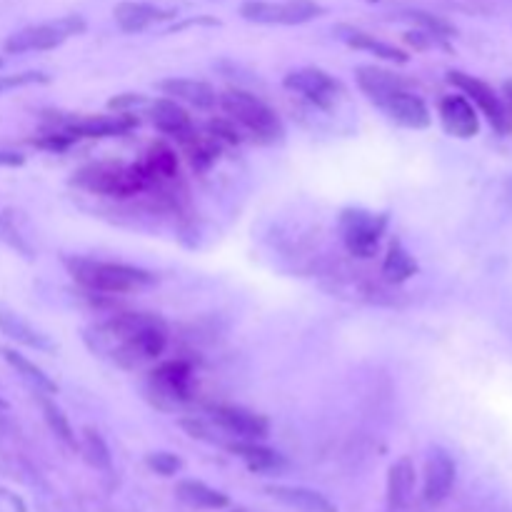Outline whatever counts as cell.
<instances>
[{
  "label": "cell",
  "instance_id": "1",
  "mask_svg": "<svg viewBox=\"0 0 512 512\" xmlns=\"http://www.w3.org/2000/svg\"><path fill=\"white\" fill-rule=\"evenodd\" d=\"M85 340L120 368H138L163 355L168 328L153 313H118L98 328L88 330Z\"/></svg>",
  "mask_w": 512,
  "mask_h": 512
},
{
  "label": "cell",
  "instance_id": "2",
  "mask_svg": "<svg viewBox=\"0 0 512 512\" xmlns=\"http://www.w3.org/2000/svg\"><path fill=\"white\" fill-rule=\"evenodd\" d=\"M65 265H68L75 283H80L85 290H90V293L120 295L133 293V290L155 283L153 273H148V270L143 268H133V265L100 263V260L88 258L65 260Z\"/></svg>",
  "mask_w": 512,
  "mask_h": 512
},
{
  "label": "cell",
  "instance_id": "3",
  "mask_svg": "<svg viewBox=\"0 0 512 512\" xmlns=\"http://www.w3.org/2000/svg\"><path fill=\"white\" fill-rule=\"evenodd\" d=\"M218 103L223 105L228 118L233 123L243 125L258 143H278V140H283L285 128L278 115H275V110L260 98H255L253 93H248V90H225L223 95H218Z\"/></svg>",
  "mask_w": 512,
  "mask_h": 512
},
{
  "label": "cell",
  "instance_id": "4",
  "mask_svg": "<svg viewBox=\"0 0 512 512\" xmlns=\"http://www.w3.org/2000/svg\"><path fill=\"white\" fill-rule=\"evenodd\" d=\"M75 183L80 188L90 190L95 195L105 198H133L148 188V178L143 175L140 165H123V163H95L80 170L75 175Z\"/></svg>",
  "mask_w": 512,
  "mask_h": 512
},
{
  "label": "cell",
  "instance_id": "5",
  "mask_svg": "<svg viewBox=\"0 0 512 512\" xmlns=\"http://www.w3.org/2000/svg\"><path fill=\"white\" fill-rule=\"evenodd\" d=\"M388 213H370L363 208H348L340 213V235L355 258H373L378 253V245L388 228Z\"/></svg>",
  "mask_w": 512,
  "mask_h": 512
},
{
  "label": "cell",
  "instance_id": "6",
  "mask_svg": "<svg viewBox=\"0 0 512 512\" xmlns=\"http://www.w3.org/2000/svg\"><path fill=\"white\" fill-rule=\"evenodd\" d=\"M85 30V20L80 15L50 20V23L28 25L5 40V53H30V50H53L65 40L80 35Z\"/></svg>",
  "mask_w": 512,
  "mask_h": 512
},
{
  "label": "cell",
  "instance_id": "7",
  "mask_svg": "<svg viewBox=\"0 0 512 512\" xmlns=\"http://www.w3.org/2000/svg\"><path fill=\"white\" fill-rule=\"evenodd\" d=\"M448 83L455 85V88H458L460 93H463L465 98H468L470 103H473L475 108L488 118V123L493 125L495 133L500 135L510 133L512 115L508 105H505V100L500 98V95L495 93L485 80L475 78V75H468V73H460V70H453V73H448Z\"/></svg>",
  "mask_w": 512,
  "mask_h": 512
},
{
  "label": "cell",
  "instance_id": "8",
  "mask_svg": "<svg viewBox=\"0 0 512 512\" xmlns=\"http://www.w3.org/2000/svg\"><path fill=\"white\" fill-rule=\"evenodd\" d=\"M325 13L323 5L313 0H283V3H270V0H250L240 8V15L250 23L260 25H303L308 20L320 18Z\"/></svg>",
  "mask_w": 512,
  "mask_h": 512
},
{
  "label": "cell",
  "instance_id": "9",
  "mask_svg": "<svg viewBox=\"0 0 512 512\" xmlns=\"http://www.w3.org/2000/svg\"><path fill=\"white\" fill-rule=\"evenodd\" d=\"M283 85L293 93L303 95L305 100H310L318 108L330 110L338 98L343 95V85L340 80H335L333 75L325 73L323 68H298L290 70L283 78Z\"/></svg>",
  "mask_w": 512,
  "mask_h": 512
},
{
  "label": "cell",
  "instance_id": "10",
  "mask_svg": "<svg viewBox=\"0 0 512 512\" xmlns=\"http://www.w3.org/2000/svg\"><path fill=\"white\" fill-rule=\"evenodd\" d=\"M455 478H458V468L455 460L450 458L448 450L433 448L425 458L423 470V498L425 503L440 505L450 493H453Z\"/></svg>",
  "mask_w": 512,
  "mask_h": 512
},
{
  "label": "cell",
  "instance_id": "11",
  "mask_svg": "<svg viewBox=\"0 0 512 512\" xmlns=\"http://www.w3.org/2000/svg\"><path fill=\"white\" fill-rule=\"evenodd\" d=\"M210 415L225 433L235 435L238 440H265L270 433V423L265 415L245 410L240 405H213Z\"/></svg>",
  "mask_w": 512,
  "mask_h": 512
},
{
  "label": "cell",
  "instance_id": "12",
  "mask_svg": "<svg viewBox=\"0 0 512 512\" xmlns=\"http://www.w3.org/2000/svg\"><path fill=\"white\" fill-rule=\"evenodd\" d=\"M138 125V118L130 113H113V115H78L70 118L63 125V133L78 138H113V135H123Z\"/></svg>",
  "mask_w": 512,
  "mask_h": 512
},
{
  "label": "cell",
  "instance_id": "13",
  "mask_svg": "<svg viewBox=\"0 0 512 512\" xmlns=\"http://www.w3.org/2000/svg\"><path fill=\"white\" fill-rule=\"evenodd\" d=\"M438 113H440V123H443V128L448 130L453 138L470 140L480 133L478 108H475L463 93L445 95L438 105Z\"/></svg>",
  "mask_w": 512,
  "mask_h": 512
},
{
  "label": "cell",
  "instance_id": "14",
  "mask_svg": "<svg viewBox=\"0 0 512 512\" xmlns=\"http://www.w3.org/2000/svg\"><path fill=\"white\" fill-rule=\"evenodd\" d=\"M380 108L388 113L390 120L400 123L403 128L423 130V128H430V123H433V115H430L425 100L420 98V95L410 93L408 88L395 90L393 95H388V98L380 103Z\"/></svg>",
  "mask_w": 512,
  "mask_h": 512
},
{
  "label": "cell",
  "instance_id": "15",
  "mask_svg": "<svg viewBox=\"0 0 512 512\" xmlns=\"http://www.w3.org/2000/svg\"><path fill=\"white\" fill-rule=\"evenodd\" d=\"M150 383L158 390L163 398L175 400V403H185L193 393V370L185 360H170V363L158 365L150 373Z\"/></svg>",
  "mask_w": 512,
  "mask_h": 512
},
{
  "label": "cell",
  "instance_id": "16",
  "mask_svg": "<svg viewBox=\"0 0 512 512\" xmlns=\"http://www.w3.org/2000/svg\"><path fill=\"white\" fill-rule=\"evenodd\" d=\"M160 93H165L168 98L178 100V103H188L198 110H210L218 103V95L210 83L203 80H190V78H168L158 83Z\"/></svg>",
  "mask_w": 512,
  "mask_h": 512
},
{
  "label": "cell",
  "instance_id": "17",
  "mask_svg": "<svg viewBox=\"0 0 512 512\" xmlns=\"http://www.w3.org/2000/svg\"><path fill=\"white\" fill-rule=\"evenodd\" d=\"M150 123L165 135H173L175 140H183L185 135L193 133V120H190L188 110L173 98H160L150 105Z\"/></svg>",
  "mask_w": 512,
  "mask_h": 512
},
{
  "label": "cell",
  "instance_id": "18",
  "mask_svg": "<svg viewBox=\"0 0 512 512\" xmlns=\"http://www.w3.org/2000/svg\"><path fill=\"white\" fill-rule=\"evenodd\" d=\"M113 15H115V23L120 25L123 33H140V30L150 28L153 23L170 20L175 13L173 10H165L153 3H133V0H125V3L115 5Z\"/></svg>",
  "mask_w": 512,
  "mask_h": 512
},
{
  "label": "cell",
  "instance_id": "19",
  "mask_svg": "<svg viewBox=\"0 0 512 512\" xmlns=\"http://www.w3.org/2000/svg\"><path fill=\"white\" fill-rule=\"evenodd\" d=\"M355 78H358L360 90H363L375 105L383 103V100L388 98V95H393L395 90L408 88V80L390 73V70L378 68V65H360V68L355 70Z\"/></svg>",
  "mask_w": 512,
  "mask_h": 512
},
{
  "label": "cell",
  "instance_id": "20",
  "mask_svg": "<svg viewBox=\"0 0 512 512\" xmlns=\"http://www.w3.org/2000/svg\"><path fill=\"white\" fill-rule=\"evenodd\" d=\"M270 498H275L278 503L288 505V508L300 510V512H338L333 503L325 498L323 493L310 488H293V485H273L268 488Z\"/></svg>",
  "mask_w": 512,
  "mask_h": 512
},
{
  "label": "cell",
  "instance_id": "21",
  "mask_svg": "<svg viewBox=\"0 0 512 512\" xmlns=\"http://www.w3.org/2000/svg\"><path fill=\"white\" fill-rule=\"evenodd\" d=\"M225 448L233 455H238L255 473H275V470L285 468L283 455L260 445V440H235V443H228Z\"/></svg>",
  "mask_w": 512,
  "mask_h": 512
},
{
  "label": "cell",
  "instance_id": "22",
  "mask_svg": "<svg viewBox=\"0 0 512 512\" xmlns=\"http://www.w3.org/2000/svg\"><path fill=\"white\" fill-rule=\"evenodd\" d=\"M140 170L148 178V183H163V180H173L178 175V155L170 145L165 143H153L145 153V158L140 160Z\"/></svg>",
  "mask_w": 512,
  "mask_h": 512
},
{
  "label": "cell",
  "instance_id": "23",
  "mask_svg": "<svg viewBox=\"0 0 512 512\" xmlns=\"http://www.w3.org/2000/svg\"><path fill=\"white\" fill-rule=\"evenodd\" d=\"M175 495H178V500H183L185 505L200 510H223L230 505L228 495L210 488V485L200 483V480H180V483L175 485Z\"/></svg>",
  "mask_w": 512,
  "mask_h": 512
},
{
  "label": "cell",
  "instance_id": "24",
  "mask_svg": "<svg viewBox=\"0 0 512 512\" xmlns=\"http://www.w3.org/2000/svg\"><path fill=\"white\" fill-rule=\"evenodd\" d=\"M415 490V468L410 458H400L388 473V503L390 508L400 510L410 503Z\"/></svg>",
  "mask_w": 512,
  "mask_h": 512
},
{
  "label": "cell",
  "instance_id": "25",
  "mask_svg": "<svg viewBox=\"0 0 512 512\" xmlns=\"http://www.w3.org/2000/svg\"><path fill=\"white\" fill-rule=\"evenodd\" d=\"M338 33H340V38H343L345 43L355 50H368V53L378 55V58H383V60H390V63H408L410 60V55L405 53V50L383 43V40H375L373 35L363 33V30L340 28Z\"/></svg>",
  "mask_w": 512,
  "mask_h": 512
},
{
  "label": "cell",
  "instance_id": "26",
  "mask_svg": "<svg viewBox=\"0 0 512 512\" xmlns=\"http://www.w3.org/2000/svg\"><path fill=\"white\" fill-rule=\"evenodd\" d=\"M0 355H3L5 360H8L10 368H15V373L20 375V378L25 380V383L30 385V388L35 390V393H43V395H55L58 393V385L53 383V380L48 378V375L43 373V370L38 368L35 363H30L25 355L15 353L13 348H3L0 350Z\"/></svg>",
  "mask_w": 512,
  "mask_h": 512
},
{
  "label": "cell",
  "instance_id": "27",
  "mask_svg": "<svg viewBox=\"0 0 512 512\" xmlns=\"http://www.w3.org/2000/svg\"><path fill=\"white\" fill-rule=\"evenodd\" d=\"M0 330H3V335L13 338L15 343L28 345V348H38V350L53 348V345H50V340L45 338L43 333H38V330H35L33 325L25 323L20 315L10 313V310H5V308H0Z\"/></svg>",
  "mask_w": 512,
  "mask_h": 512
},
{
  "label": "cell",
  "instance_id": "28",
  "mask_svg": "<svg viewBox=\"0 0 512 512\" xmlns=\"http://www.w3.org/2000/svg\"><path fill=\"white\" fill-rule=\"evenodd\" d=\"M415 273H418V263H415V258L405 250V245L400 243V240H393L383 263L385 280H390V283H405V280L413 278Z\"/></svg>",
  "mask_w": 512,
  "mask_h": 512
},
{
  "label": "cell",
  "instance_id": "29",
  "mask_svg": "<svg viewBox=\"0 0 512 512\" xmlns=\"http://www.w3.org/2000/svg\"><path fill=\"white\" fill-rule=\"evenodd\" d=\"M78 448H80V453H83V458L88 460V465H93L95 470H110V465H113L108 445H105V440L100 438L98 430L85 428Z\"/></svg>",
  "mask_w": 512,
  "mask_h": 512
},
{
  "label": "cell",
  "instance_id": "30",
  "mask_svg": "<svg viewBox=\"0 0 512 512\" xmlns=\"http://www.w3.org/2000/svg\"><path fill=\"white\" fill-rule=\"evenodd\" d=\"M40 405H43V415H45V423L50 425V430L55 433V438L63 440L68 448H78V440H75V433H73V425H70L68 415L63 413V410L58 408V405L53 403V400L43 398L40 400Z\"/></svg>",
  "mask_w": 512,
  "mask_h": 512
},
{
  "label": "cell",
  "instance_id": "31",
  "mask_svg": "<svg viewBox=\"0 0 512 512\" xmlns=\"http://www.w3.org/2000/svg\"><path fill=\"white\" fill-rule=\"evenodd\" d=\"M145 463H148L150 470L163 475V478H170V475H175L183 468V460L173 453H150L148 458H145Z\"/></svg>",
  "mask_w": 512,
  "mask_h": 512
},
{
  "label": "cell",
  "instance_id": "32",
  "mask_svg": "<svg viewBox=\"0 0 512 512\" xmlns=\"http://www.w3.org/2000/svg\"><path fill=\"white\" fill-rule=\"evenodd\" d=\"M410 20H415V23L420 25V28H425V33L430 35H453L455 28L448 23V20L438 18V15H430V13H410L408 15Z\"/></svg>",
  "mask_w": 512,
  "mask_h": 512
},
{
  "label": "cell",
  "instance_id": "33",
  "mask_svg": "<svg viewBox=\"0 0 512 512\" xmlns=\"http://www.w3.org/2000/svg\"><path fill=\"white\" fill-rule=\"evenodd\" d=\"M33 83H48V75L43 73H18V75H0V95L8 90L20 88V85H33Z\"/></svg>",
  "mask_w": 512,
  "mask_h": 512
},
{
  "label": "cell",
  "instance_id": "34",
  "mask_svg": "<svg viewBox=\"0 0 512 512\" xmlns=\"http://www.w3.org/2000/svg\"><path fill=\"white\" fill-rule=\"evenodd\" d=\"M210 130H213V138H223L228 143H240V133L233 120H213Z\"/></svg>",
  "mask_w": 512,
  "mask_h": 512
},
{
  "label": "cell",
  "instance_id": "35",
  "mask_svg": "<svg viewBox=\"0 0 512 512\" xmlns=\"http://www.w3.org/2000/svg\"><path fill=\"white\" fill-rule=\"evenodd\" d=\"M140 103H145L143 95L125 93V95H115V98L108 103V108L115 110V113H128L130 108H135V105H140Z\"/></svg>",
  "mask_w": 512,
  "mask_h": 512
},
{
  "label": "cell",
  "instance_id": "36",
  "mask_svg": "<svg viewBox=\"0 0 512 512\" xmlns=\"http://www.w3.org/2000/svg\"><path fill=\"white\" fill-rule=\"evenodd\" d=\"M503 95H505V105H508V110H510V115H512V80H505Z\"/></svg>",
  "mask_w": 512,
  "mask_h": 512
},
{
  "label": "cell",
  "instance_id": "37",
  "mask_svg": "<svg viewBox=\"0 0 512 512\" xmlns=\"http://www.w3.org/2000/svg\"><path fill=\"white\" fill-rule=\"evenodd\" d=\"M0 408H5V403H3V400H0Z\"/></svg>",
  "mask_w": 512,
  "mask_h": 512
},
{
  "label": "cell",
  "instance_id": "38",
  "mask_svg": "<svg viewBox=\"0 0 512 512\" xmlns=\"http://www.w3.org/2000/svg\"><path fill=\"white\" fill-rule=\"evenodd\" d=\"M0 65H3V60H0Z\"/></svg>",
  "mask_w": 512,
  "mask_h": 512
}]
</instances>
